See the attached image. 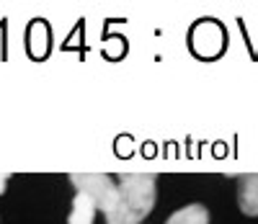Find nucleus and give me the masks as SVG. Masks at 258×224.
I'll use <instances>...</instances> for the list:
<instances>
[{"label": "nucleus", "mask_w": 258, "mask_h": 224, "mask_svg": "<svg viewBox=\"0 0 258 224\" xmlns=\"http://www.w3.org/2000/svg\"><path fill=\"white\" fill-rule=\"evenodd\" d=\"M238 206L245 216H258V175L238 178Z\"/></svg>", "instance_id": "obj_3"}, {"label": "nucleus", "mask_w": 258, "mask_h": 224, "mask_svg": "<svg viewBox=\"0 0 258 224\" xmlns=\"http://www.w3.org/2000/svg\"><path fill=\"white\" fill-rule=\"evenodd\" d=\"M165 224H209V209L204 204H188L170 214Z\"/></svg>", "instance_id": "obj_5"}, {"label": "nucleus", "mask_w": 258, "mask_h": 224, "mask_svg": "<svg viewBox=\"0 0 258 224\" xmlns=\"http://www.w3.org/2000/svg\"><path fill=\"white\" fill-rule=\"evenodd\" d=\"M111 209L106 211V224H140L155 209L158 181L155 175H121Z\"/></svg>", "instance_id": "obj_1"}, {"label": "nucleus", "mask_w": 258, "mask_h": 224, "mask_svg": "<svg viewBox=\"0 0 258 224\" xmlns=\"http://www.w3.org/2000/svg\"><path fill=\"white\" fill-rule=\"evenodd\" d=\"M96 211H101L98 204H96V198H91L88 193L78 191L75 201H73V211L68 216V224H93Z\"/></svg>", "instance_id": "obj_4"}, {"label": "nucleus", "mask_w": 258, "mask_h": 224, "mask_svg": "<svg viewBox=\"0 0 258 224\" xmlns=\"http://www.w3.org/2000/svg\"><path fill=\"white\" fill-rule=\"evenodd\" d=\"M6 186H8V175H0V193L6 191Z\"/></svg>", "instance_id": "obj_6"}, {"label": "nucleus", "mask_w": 258, "mask_h": 224, "mask_svg": "<svg viewBox=\"0 0 258 224\" xmlns=\"http://www.w3.org/2000/svg\"><path fill=\"white\" fill-rule=\"evenodd\" d=\"M70 183L75 191H83L91 198H96V204L103 214L111 209L116 198V188H119V183L109 175H70Z\"/></svg>", "instance_id": "obj_2"}]
</instances>
